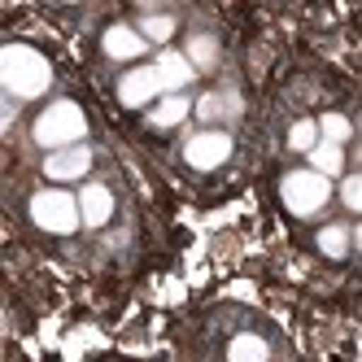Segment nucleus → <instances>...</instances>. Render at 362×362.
Masks as SVG:
<instances>
[{
  "label": "nucleus",
  "instance_id": "obj_1",
  "mask_svg": "<svg viewBox=\"0 0 362 362\" xmlns=\"http://www.w3.org/2000/svg\"><path fill=\"white\" fill-rule=\"evenodd\" d=\"M0 83L18 100H35L53 88V66L31 44H5L0 48Z\"/></svg>",
  "mask_w": 362,
  "mask_h": 362
},
{
  "label": "nucleus",
  "instance_id": "obj_2",
  "mask_svg": "<svg viewBox=\"0 0 362 362\" xmlns=\"http://www.w3.org/2000/svg\"><path fill=\"white\" fill-rule=\"evenodd\" d=\"M83 136H88V114L74 105V100H53V105H44V114L31 127V140L40 148H48V153L83 144Z\"/></svg>",
  "mask_w": 362,
  "mask_h": 362
},
{
  "label": "nucleus",
  "instance_id": "obj_3",
  "mask_svg": "<svg viewBox=\"0 0 362 362\" xmlns=\"http://www.w3.org/2000/svg\"><path fill=\"white\" fill-rule=\"evenodd\" d=\"M31 223L40 231H53V236H70V231H79L83 227L79 197H70L66 188H40L31 197Z\"/></svg>",
  "mask_w": 362,
  "mask_h": 362
},
{
  "label": "nucleus",
  "instance_id": "obj_4",
  "mask_svg": "<svg viewBox=\"0 0 362 362\" xmlns=\"http://www.w3.org/2000/svg\"><path fill=\"white\" fill-rule=\"evenodd\" d=\"M279 197H284V205H288V214L315 218L323 205L332 201V179H323L319 170H310V166L288 170V175L279 179Z\"/></svg>",
  "mask_w": 362,
  "mask_h": 362
},
{
  "label": "nucleus",
  "instance_id": "obj_5",
  "mask_svg": "<svg viewBox=\"0 0 362 362\" xmlns=\"http://www.w3.org/2000/svg\"><path fill=\"white\" fill-rule=\"evenodd\" d=\"M227 158H231V136L223 127H201L197 136L184 140V162L192 170H218L227 166Z\"/></svg>",
  "mask_w": 362,
  "mask_h": 362
},
{
  "label": "nucleus",
  "instance_id": "obj_6",
  "mask_svg": "<svg viewBox=\"0 0 362 362\" xmlns=\"http://www.w3.org/2000/svg\"><path fill=\"white\" fill-rule=\"evenodd\" d=\"M166 92H162V74L158 66H136V70H127L122 79H118V100L127 110H148V105H158Z\"/></svg>",
  "mask_w": 362,
  "mask_h": 362
},
{
  "label": "nucleus",
  "instance_id": "obj_7",
  "mask_svg": "<svg viewBox=\"0 0 362 362\" xmlns=\"http://www.w3.org/2000/svg\"><path fill=\"white\" fill-rule=\"evenodd\" d=\"M100 48H105L110 62H140L148 53V40L140 35V27H127V22H114L100 35Z\"/></svg>",
  "mask_w": 362,
  "mask_h": 362
},
{
  "label": "nucleus",
  "instance_id": "obj_8",
  "mask_svg": "<svg viewBox=\"0 0 362 362\" xmlns=\"http://www.w3.org/2000/svg\"><path fill=\"white\" fill-rule=\"evenodd\" d=\"M92 170V148L88 144H74V148H62V153H48L44 158V175L53 184H74Z\"/></svg>",
  "mask_w": 362,
  "mask_h": 362
},
{
  "label": "nucleus",
  "instance_id": "obj_9",
  "mask_svg": "<svg viewBox=\"0 0 362 362\" xmlns=\"http://www.w3.org/2000/svg\"><path fill=\"white\" fill-rule=\"evenodd\" d=\"M153 66H158V74H162V92L166 96H184V88L197 79V66L188 62V53H179V48H162Z\"/></svg>",
  "mask_w": 362,
  "mask_h": 362
},
{
  "label": "nucleus",
  "instance_id": "obj_10",
  "mask_svg": "<svg viewBox=\"0 0 362 362\" xmlns=\"http://www.w3.org/2000/svg\"><path fill=\"white\" fill-rule=\"evenodd\" d=\"M79 210H83V227H105L114 218V192L105 184H83L79 188Z\"/></svg>",
  "mask_w": 362,
  "mask_h": 362
},
{
  "label": "nucleus",
  "instance_id": "obj_11",
  "mask_svg": "<svg viewBox=\"0 0 362 362\" xmlns=\"http://www.w3.org/2000/svg\"><path fill=\"white\" fill-rule=\"evenodd\" d=\"M227 362H271V345L257 332H240L227 345Z\"/></svg>",
  "mask_w": 362,
  "mask_h": 362
},
{
  "label": "nucleus",
  "instance_id": "obj_12",
  "mask_svg": "<svg viewBox=\"0 0 362 362\" xmlns=\"http://www.w3.org/2000/svg\"><path fill=\"white\" fill-rule=\"evenodd\" d=\"M192 110H197V105H192L188 96H162L158 105L148 110V122H153V127H179Z\"/></svg>",
  "mask_w": 362,
  "mask_h": 362
},
{
  "label": "nucleus",
  "instance_id": "obj_13",
  "mask_svg": "<svg viewBox=\"0 0 362 362\" xmlns=\"http://www.w3.org/2000/svg\"><path fill=\"white\" fill-rule=\"evenodd\" d=\"M310 170H319L323 179H336L345 170V148L341 144H327V140H319V148L310 153Z\"/></svg>",
  "mask_w": 362,
  "mask_h": 362
},
{
  "label": "nucleus",
  "instance_id": "obj_14",
  "mask_svg": "<svg viewBox=\"0 0 362 362\" xmlns=\"http://www.w3.org/2000/svg\"><path fill=\"white\" fill-rule=\"evenodd\" d=\"M188 62L197 66V74L201 70H210V66H218V40L214 35H205V31H197V35H188Z\"/></svg>",
  "mask_w": 362,
  "mask_h": 362
},
{
  "label": "nucleus",
  "instance_id": "obj_15",
  "mask_svg": "<svg viewBox=\"0 0 362 362\" xmlns=\"http://www.w3.org/2000/svg\"><path fill=\"white\" fill-rule=\"evenodd\" d=\"M315 245H319L323 257H345L349 245H354V231H349L345 223H327V227L319 231V240H315Z\"/></svg>",
  "mask_w": 362,
  "mask_h": 362
},
{
  "label": "nucleus",
  "instance_id": "obj_16",
  "mask_svg": "<svg viewBox=\"0 0 362 362\" xmlns=\"http://www.w3.org/2000/svg\"><path fill=\"white\" fill-rule=\"evenodd\" d=\"M319 140H323V136H319V122H315V118H297V122L288 127V148H293V153H305V158H310V153L319 148Z\"/></svg>",
  "mask_w": 362,
  "mask_h": 362
},
{
  "label": "nucleus",
  "instance_id": "obj_17",
  "mask_svg": "<svg viewBox=\"0 0 362 362\" xmlns=\"http://www.w3.org/2000/svg\"><path fill=\"white\" fill-rule=\"evenodd\" d=\"M140 35H144L148 44H166V40L175 35V18H170V13H144V18H140Z\"/></svg>",
  "mask_w": 362,
  "mask_h": 362
},
{
  "label": "nucleus",
  "instance_id": "obj_18",
  "mask_svg": "<svg viewBox=\"0 0 362 362\" xmlns=\"http://www.w3.org/2000/svg\"><path fill=\"white\" fill-rule=\"evenodd\" d=\"M319 136H323L327 144H345V140L354 136V127H349L345 114H323V118H319Z\"/></svg>",
  "mask_w": 362,
  "mask_h": 362
},
{
  "label": "nucleus",
  "instance_id": "obj_19",
  "mask_svg": "<svg viewBox=\"0 0 362 362\" xmlns=\"http://www.w3.org/2000/svg\"><path fill=\"white\" fill-rule=\"evenodd\" d=\"M192 114H197L205 127H214V122L223 118V96H218V92H205V96L197 100V110H192Z\"/></svg>",
  "mask_w": 362,
  "mask_h": 362
},
{
  "label": "nucleus",
  "instance_id": "obj_20",
  "mask_svg": "<svg viewBox=\"0 0 362 362\" xmlns=\"http://www.w3.org/2000/svg\"><path fill=\"white\" fill-rule=\"evenodd\" d=\"M341 201H345V210L362 214V170H358V175H349L345 184H341Z\"/></svg>",
  "mask_w": 362,
  "mask_h": 362
},
{
  "label": "nucleus",
  "instance_id": "obj_21",
  "mask_svg": "<svg viewBox=\"0 0 362 362\" xmlns=\"http://www.w3.org/2000/svg\"><path fill=\"white\" fill-rule=\"evenodd\" d=\"M354 245H358V249H362V223H358V227H354Z\"/></svg>",
  "mask_w": 362,
  "mask_h": 362
}]
</instances>
